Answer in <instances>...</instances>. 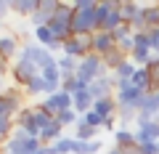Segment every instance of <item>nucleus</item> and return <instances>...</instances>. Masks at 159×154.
Here are the masks:
<instances>
[{
  "instance_id": "nucleus-1",
  "label": "nucleus",
  "mask_w": 159,
  "mask_h": 154,
  "mask_svg": "<svg viewBox=\"0 0 159 154\" xmlns=\"http://www.w3.org/2000/svg\"><path fill=\"white\" fill-rule=\"evenodd\" d=\"M106 67H103V58L101 56H96V53H88L82 61H80V69H77V77L82 82H96V80H101V77H106Z\"/></svg>"
},
{
  "instance_id": "nucleus-2",
  "label": "nucleus",
  "mask_w": 159,
  "mask_h": 154,
  "mask_svg": "<svg viewBox=\"0 0 159 154\" xmlns=\"http://www.w3.org/2000/svg\"><path fill=\"white\" fill-rule=\"evenodd\" d=\"M19 56L27 58V61H32L34 67L40 69V72H43L45 67H53V64L58 61V58L53 56L48 48H43L40 43H24V45H21V53H19Z\"/></svg>"
},
{
  "instance_id": "nucleus-3",
  "label": "nucleus",
  "mask_w": 159,
  "mask_h": 154,
  "mask_svg": "<svg viewBox=\"0 0 159 154\" xmlns=\"http://www.w3.org/2000/svg\"><path fill=\"white\" fill-rule=\"evenodd\" d=\"M143 96H146V93L138 91L130 80H119L117 82V91H114V98H117L119 106H133L135 112H138V104L143 101Z\"/></svg>"
},
{
  "instance_id": "nucleus-4",
  "label": "nucleus",
  "mask_w": 159,
  "mask_h": 154,
  "mask_svg": "<svg viewBox=\"0 0 159 154\" xmlns=\"http://www.w3.org/2000/svg\"><path fill=\"white\" fill-rule=\"evenodd\" d=\"M61 53H64V56L77 58V61H82L88 53H93V35H85V37H72V40H66V43H64V48H61Z\"/></svg>"
},
{
  "instance_id": "nucleus-5",
  "label": "nucleus",
  "mask_w": 159,
  "mask_h": 154,
  "mask_svg": "<svg viewBox=\"0 0 159 154\" xmlns=\"http://www.w3.org/2000/svg\"><path fill=\"white\" fill-rule=\"evenodd\" d=\"M37 74H40V69L34 67L32 61L21 58V56H19L16 61L11 64V77H13V82H16V85L21 88V91H24V85H27V82L32 80V77H37Z\"/></svg>"
},
{
  "instance_id": "nucleus-6",
  "label": "nucleus",
  "mask_w": 159,
  "mask_h": 154,
  "mask_svg": "<svg viewBox=\"0 0 159 154\" xmlns=\"http://www.w3.org/2000/svg\"><path fill=\"white\" fill-rule=\"evenodd\" d=\"M114 91H117V80H114L111 74H106V77H101V80H96V82L88 85V93L93 96V101H101V98L114 96Z\"/></svg>"
},
{
  "instance_id": "nucleus-7",
  "label": "nucleus",
  "mask_w": 159,
  "mask_h": 154,
  "mask_svg": "<svg viewBox=\"0 0 159 154\" xmlns=\"http://www.w3.org/2000/svg\"><path fill=\"white\" fill-rule=\"evenodd\" d=\"M133 133H135V146L148 143V141H159V120H148L143 125H135Z\"/></svg>"
},
{
  "instance_id": "nucleus-8",
  "label": "nucleus",
  "mask_w": 159,
  "mask_h": 154,
  "mask_svg": "<svg viewBox=\"0 0 159 154\" xmlns=\"http://www.w3.org/2000/svg\"><path fill=\"white\" fill-rule=\"evenodd\" d=\"M117 48V43H114V35L111 32H103V29H98L96 35H93V53L96 56H106L109 51H114Z\"/></svg>"
},
{
  "instance_id": "nucleus-9",
  "label": "nucleus",
  "mask_w": 159,
  "mask_h": 154,
  "mask_svg": "<svg viewBox=\"0 0 159 154\" xmlns=\"http://www.w3.org/2000/svg\"><path fill=\"white\" fill-rule=\"evenodd\" d=\"M16 53H21L19 35L16 32H0V56L3 58H13Z\"/></svg>"
},
{
  "instance_id": "nucleus-10",
  "label": "nucleus",
  "mask_w": 159,
  "mask_h": 154,
  "mask_svg": "<svg viewBox=\"0 0 159 154\" xmlns=\"http://www.w3.org/2000/svg\"><path fill=\"white\" fill-rule=\"evenodd\" d=\"M114 146L122 149V152L135 149V133H133V128H122L119 125L117 130H114Z\"/></svg>"
},
{
  "instance_id": "nucleus-11",
  "label": "nucleus",
  "mask_w": 159,
  "mask_h": 154,
  "mask_svg": "<svg viewBox=\"0 0 159 154\" xmlns=\"http://www.w3.org/2000/svg\"><path fill=\"white\" fill-rule=\"evenodd\" d=\"M37 8H40V0H11V13L27 19V21H29V16H32Z\"/></svg>"
},
{
  "instance_id": "nucleus-12",
  "label": "nucleus",
  "mask_w": 159,
  "mask_h": 154,
  "mask_svg": "<svg viewBox=\"0 0 159 154\" xmlns=\"http://www.w3.org/2000/svg\"><path fill=\"white\" fill-rule=\"evenodd\" d=\"M72 101H74V112H77L80 117H82V114H88V112L93 109V104H96V101H93V96H90L88 91L74 93V96H72Z\"/></svg>"
},
{
  "instance_id": "nucleus-13",
  "label": "nucleus",
  "mask_w": 159,
  "mask_h": 154,
  "mask_svg": "<svg viewBox=\"0 0 159 154\" xmlns=\"http://www.w3.org/2000/svg\"><path fill=\"white\" fill-rule=\"evenodd\" d=\"M72 138H77V141H96V138H98V130H96V128H90L82 117H80V122L74 125Z\"/></svg>"
},
{
  "instance_id": "nucleus-14",
  "label": "nucleus",
  "mask_w": 159,
  "mask_h": 154,
  "mask_svg": "<svg viewBox=\"0 0 159 154\" xmlns=\"http://www.w3.org/2000/svg\"><path fill=\"white\" fill-rule=\"evenodd\" d=\"M117 109H119V104H117V98H114V96L101 98V101L93 104V112H98L103 120H106V117H111V114H117Z\"/></svg>"
},
{
  "instance_id": "nucleus-15",
  "label": "nucleus",
  "mask_w": 159,
  "mask_h": 154,
  "mask_svg": "<svg viewBox=\"0 0 159 154\" xmlns=\"http://www.w3.org/2000/svg\"><path fill=\"white\" fill-rule=\"evenodd\" d=\"M58 138H64V128H61V125H58V122H56V120H53V122H51V125H48V128H45V130L40 133V141H43V146H51V143H56V141H58Z\"/></svg>"
},
{
  "instance_id": "nucleus-16",
  "label": "nucleus",
  "mask_w": 159,
  "mask_h": 154,
  "mask_svg": "<svg viewBox=\"0 0 159 154\" xmlns=\"http://www.w3.org/2000/svg\"><path fill=\"white\" fill-rule=\"evenodd\" d=\"M48 96V82L43 80V74H37V77H32V80L24 85V96Z\"/></svg>"
},
{
  "instance_id": "nucleus-17",
  "label": "nucleus",
  "mask_w": 159,
  "mask_h": 154,
  "mask_svg": "<svg viewBox=\"0 0 159 154\" xmlns=\"http://www.w3.org/2000/svg\"><path fill=\"white\" fill-rule=\"evenodd\" d=\"M125 61H127V56L119 51V48H114V51H109L106 56H103V67H106V72H109V74H111L117 67H122Z\"/></svg>"
},
{
  "instance_id": "nucleus-18",
  "label": "nucleus",
  "mask_w": 159,
  "mask_h": 154,
  "mask_svg": "<svg viewBox=\"0 0 159 154\" xmlns=\"http://www.w3.org/2000/svg\"><path fill=\"white\" fill-rule=\"evenodd\" d=\"M101 146H103L101 138H96V141H77L74 138V152L72 154H98Z\"/></svg>"
},
{
  "instance_id": "nucleus-19",
  "label": "nucleus",
  "mask_w": 159,
  "mask_h": 154,
  "mask_svg": "<svg viewBox=\"0 0 159 154\" xmlns=\"http://www.w3.org/2000/svg\"><path fill=\"white\" fill-rule=\"evenodd\" d=\"M141 11H143V3H122V6H119V13H122L125 24H133L141 16Z\"/></svg>"
},
{
  "instance_id": "nucleus-20",
  "label": "nucleus",
  "mask_w": 159,
  "mask_h": 154,
  "mask_svg": "<svg viewBox=\"0 0 159 154\" xmlns=\"http://www.w3.org/2000/svg\"><path fill=\"white\" fill-rule=\"evenodd\" d=\"M58 69H61V74H64V80L66 77H74L77 74V69H80V61L77 58H72V56H58Z\"/></svg>"
},
{
  "instance_id": "nucleus-21",
  "label": "nucleus",
  "mask_w": 159,
  "mask_h": 154,
  "mask_svg": "<svg viewBox=\"0 0 159 154\" xmlns=\"http://www.w3.org/2000/svg\"><path fill=\"white\" fill-rule=\"evenodd\" d=\"M135 69H138V67H135V64L130 61V58H127V61L122 64V67H117V69L111 72V77H114L117 82H119V80H133V74H135Z\"/></svg>"
},
{
  "instance_id": "nucleus-22",
  "label": "nucleus",
  "mask_w": 159,
  "mask_h": 154,
  "mask_svg": "<svg viewBox=\"0 0 159 154\" xmlns=\"http://www.w3.org/2000/svg\"><path fill=\"white\" fill-rule=\"evenodd\" d=\"M119 6H122V3H119ZM119 6L114 8V11L109 13V19L103 21V27H101L103 32H114V29H119L122 24H125V19H122V13H119Z\"/></svg>"
},
{
  "instance_id": "nucleus-23",
  "label": "nucleus",
  "mask_w": 159,
  "mask_h": 154,
  "mask_svg": "<svg viewBox=\"0 0 159 154\" xmlns=\"http://www.w3.org/2000/svg\"><path fill=\"white\" fill-rule=\"evenodd\" d=\"M117 6H119L117 0H106V3H98V6H96V19H98V27H103V21L109 19V13H111Z\"/></svg>"
},
{
  "instance_id": "nucleus-24",
  "label": "nucleus",
  "mask_w": 159,
  "mask_h": 154,
  "mask_svg": "<svg viewBox=\"0 0 159 154\" xmlns=\"http://www.w3.org/2000/svg\"><path fill=\"white\" fill-rule=\"evenodd\" d=\"M143 19H146V32L159 27V6H143Z\"/></svg>"
},
{
  "instance_id": "nucleus-25",
  "label": "nucleus",
  "mask_w": 159,
  "mask_h": 154,
  "mask_svg": "<svg viewBox=\"0 0 159 154\" xmlns=\"http://www.w3.org/2000/svg\"><path fill=\"white\" fill-rule=\"evenodd\" d=\"M56 122L61 128H74L80 122V114L74 112V109H66V112H61V114H56Z\"/></svg>"
},
{
  "instance_id": "nucleus-26",
  "label": "nucleus",
  "mask_w": 159,
  "mask_h": 154,
  "mask_svg": "<svg viewBox=\"0 0 159 154\" xmlns=\"http://www.w3.org/2000/svg\"><path fill=\"white\" fill-rule=\"evenodd\" d=\"M16 130V122L13 117H0V143H6L11 138V133Z\"/></svg>"
},
{
  "instance_id": "nucleus-27",
  "label": "nucleus",
  "mask_w": 159,
  "mask_h": 154,
  "mask_svg": "<svg viewBox=\"0 0 159 154\" xmlns=\"http://www.w3.org/2000/svg\"><path fill=\"white\" fill-rule=\"evenodd\" d=\"M82 120H85L90 128H96V130H103V117H101L98 112H93V109H90L88 114H82Z\"/></svg>"
},
{
  "instance_id": "nucleus-28",
  "label": "nucleus",
  "mask_w": 159,
  "mask_h": 154,
  "mask_svg": "<svg viewBox=\"0 0 159 154\" xmlns=\"http://www.w3.org/2000/svg\"><path fill=\"white\" fill-rule=\"evenodd\" d=\"M133 43H135V48H151L148 32H135V35H133Z\"/></svg>"
},
{
  "instance_id": "nucleus-29",
  "label": "nucleus",
  "mask_w": 159,
  "mask_h": 154,
  "mask_svg": "<svg viewBox=\"0 0 159 154\" xmlns=\"http://www.w3.org/2000/svg\"><path fill=\"white\" fill-rule=\"evenodd\" d=\"M138 154H159V141H148L138 146Z\"/></svg>"
},
{
  "instance_id": "nucleus-30",
  "label": "nucleus",
  "mask_w": 159,
  "mask_h": 154,
  "mask_svg": "<svg viewBox=\"0 0 159 154\" xmlns=\"http://www.w3.org/2000/svg\"><path fill=\"white\" fill-rule=\"evenodd\" d=\"M148 40H151V53L159 56V27L157 29H148Z\"/></svg>"
},
{
  "instance_id": "nucleus-31",
  "label": "nucleus",
  "mask_w": 159,
  "mask_h": 154,
  "mask_svg": "<svg viewBox=\"0 0 159 154\" xmlns=\"http://www.w3.org/2000/svg\"><path fill=\"white\" fill-rule=\"evenodd\" d=\"M11 13V0H0V21H6Z\"/></svg>"
},
{
  "instance_id": "nucleus-32",
  "label": "nucleus",
  "mask_w": 159,
  "mask_h": 154,
  "mask_svg": "<svg viewBox=\"0 0 159 154\" xmlns=\"http://www.w3.org/2000/svg\"><path fill=\"white\" fill-rule=\"evenodd\" d=\"M117 122H119V117H117V114L106 117V120H103V130H117Z\"/></svg>"
},
{
  "instance_id": "nucleus-33",
  "label": "nucleus",
  "mask_w": 159,
  "mask_h": 154,
  "mask_svg": "<svg viewBox=\"0 0 159 154\" xmlns=\"http://www.w3.org/2000/svg\"><path fill=\"white\" fill-rule=\"evenodd\" d=\"M106 154H125V152H122V149H117V146H114V149H109Z\"/></svg>"
},
{
  "instance_id": "nucleus-34",
  "label": "nucleus",
  "mask_w": 159,
  "mask_h": 154,
  "mask_svg": "<svg viewBox=\"0 0 159 154\" xmlns=\"http://www.w3.org/2000/svg\"><path fill=\"white\" fill-rule=\"evenodd\" d=\"M0 93H6V80L0 77Z\"/></svg>"
},
{
  "instance_id": "nucleus-35",
  "label": "nucleus",
  "mask_w": 159,
  "mask_h": 154,
  "mask_svg": "<svg viewBox=\"0 0 159 154\" xmlns=\"http://www.w3.org/2000/svg\"><path fill=\"white\" fill-rule=\"evenodd\" d=\"M157 6H159V3H157Z\"/></svg>"
}]
</instances>
